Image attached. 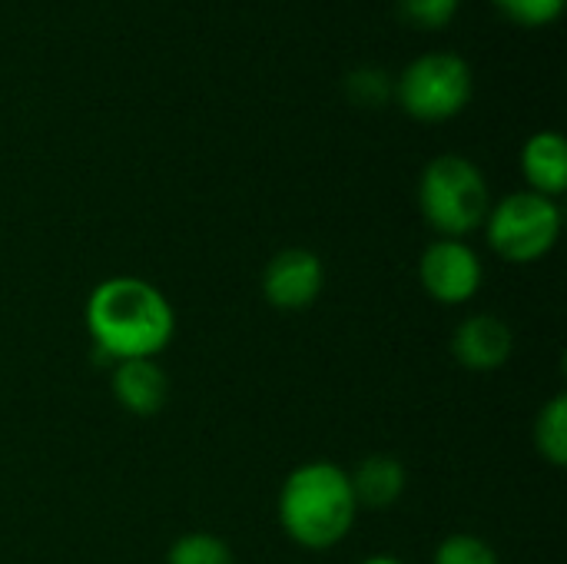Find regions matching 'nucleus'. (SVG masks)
I'll return each mask as SVG.
<instances>
[{"label":"nucleus","instance_id":"1","mask_svg":"<svg viewBox=\"0 0 567 564\" xmlns=\"http://www.w3.org/2000/svg\"><path fill=\"white\" fill-rule=\"evenodd\" d=\"M93 349L106 362L159 359L176 336V312L166 293L140 276H110L86 296L83 309Z\"/></svg>","mask_w":567,"mask_h":564},{"label":"nucleus","instance_id":"2","mask_svg":"<svg viewBox=\"0 0 567 564\" xmlns=\"http://www.w3.org/2000/svg\"><path fill=\"white\" fill-rule=\"evenodd\" d=\"M279 525L299 548L329 552L346 542L359 519L349 472L336 462H302L279 489Z\"/></svg>","mask_w":567,"mask_h":564},{"label":"nucleus","instance_id":"3","mask_svg":"<svg viewBox=\"0 0 567 564\" xmlns=\"http://www.w3.org/2000/svg\"><path fill=\"white\" fill-rule=\"evenodd\" d=\"M419 209L442 239H465L485 226L492 189L478 163L458 153H442L419 176Z\"/></svg>","mask_w":567,"mask_h":564},{"label":"nucleus","instance_id":"4","mask_svg":"<svg viewBox=\"0 0 567 564\" xmlns=\"http://www.w3.org/2000/svg\"><path fill=\"white\" fill-rule=\"evenodd\" d=\"M485 239L495 256L515 266L545 259L561 239V206L532 189H518L492 203L485 216Z\"/></svg>","mask_w":567,"mask_h":564},{"label":"nucleus","instance_id":"5","mask_svg":"<svg viewBox=\"0 0 567 564\" xmlns=\"http://www.w3.org/2000/svg\"><path fill=\"white\" fill-rule=\"evenodd\" d=\"M475 93V76L465 57L432 50L415 57L395 80L399 106L422 123H445L458 116Z\"/></svg>","mask_w":567,"mask_h":564},{"label":"nucleus","instance_id":"6","mask_svg":"<svg viewBox=\"0 0 567 564\" xmlns=\"http://www.w3.org/2000/svg\"><path fill=\"white\" fill-rule=\"evenodd\" d=\"M419 283L439 306H465L485 283V266L465 239H435L419 259Z\"/></svg>","mask_w":567,"mask_h":564},{"label":"nucleus","instance_id":"7","mask_svg":"<svg viewBox=\"0 0 567 564\" xmlns=\"http://www.w3.org/2000/svg\"><path fill=\"white\" fill-rule=\"evenodd\" d=\"M326 289V266L312 249L289 246L279 249L262 269V296L272 309L302 312Z\"/></svg>","mask_w":567,"mask_h":564},{"label":"nucleus","instance_id":"8","mask_svg":"<svg viewBox=\"0 0 567 564\" xmlns=\"http://www.w3.org/2000/svg\"><path fill=\"white\" fill-rule=\"evenodd\" d=\"M515 352L512 326L495 312H475L452 332V356L468 372H498Z\"/></svg>","mask_w":567,"mask_h":564},{"label":"nucleus","instance_id":"9","mask_svg":"<svg viewBox=\"0 0 567 564\" xmlns=\"http://www.w3.org/2000/svg\"><path fill=\"white\" fill-rule=\"evenodd\" d=\"M113 399L130 412V416H156L166 399H169V379L159 366V359H126L113 366L110 376Z\"/></svg>","mask_w":567,"mask_h":564},{"label":"nucleus","instance_id":"10","mask_svg":"<svg viewBox=\"0 0 567 564\" xmlns=\"http://www.w3.org/2000/svg\"><path fill=\"white\" fill-rule=\"evenodd\" d=\"M522 173L532 193L558 199L567 189V143L558 130H538L522 146Z\"/></svg>","mask_w":567,"mask_h":564},{"label":"nucleus","instance_id":"11","mask_svg":"<svg viewBox=\"0 0 567 564\" xmlns=\"http://www.w3.org/2000/svg\"><path fill=\"white\" fill-rule=\"evenodd\" d=\"M349 485H352V495H355L359 509L385 512L405 495L409 472H405L402 459H395V455H365L349 472Z\"/></svg>","mask_w":567,"mask_h":564},{"label":"nucleus","instance_id":"12","mask_svg":"<svg viewBox=\"0 0 567 564\" xmlns=\"http://www.w3.org/2000/svg\"><path fill=\"white\" fill-rule=\"evenodd\" d=\"M535 449L538 455L555 465L565 469L567 465V396L558 392L535 419Z\"/></svg>","mask_w":567,"mask_h":564},{"label":"nucleus","instance_id":"13","mask_svg":"<svg viewBox=\"0 0 567 564\" xmlns=\"http://www.w3.org/2000/svg\"><path fill=\"white\" fill-rule=\"evenodd\" d=\"M166 564H236V558L233 548L213 532H186L169 545Z\"/></svg>","mask_w":567,"mask_h":564},{"label":"nucleus","instance_id":"14","mask_svg":"<svg viewBox=\"0 0 567 564\" xmlns=\"http://www.w3.org/2000/svg\"><path fill=\"white\" fill-rule=\"evenodd\" d=\"M432 564H502L498 562V552L478 539V535H468V532H458V535H449L442 539V545L435 548V558Z\"/></svg>","mask_w":567,"mask_h":564},{"label":"nucleus","instance_id":"15","mask_svg":"<svg viewBox=\"0 0 567 564\" xmlns=\"http://www.w3.org/2000/svg\"><path fill=\"white\" fill-rule=\"evenodd\" d=\"M462 0H399V13L405 23L419 30H442L455 20Z\"/></svg>","mask_w":567,"mask_h":564},{"label":"nucleus","instance_id":"16","mask_svg":"<svg viewBox=\"0 0 567 564\" xmlns=\"http://www.w3.org/2000/svg\"><path fill=\"white\" fill-rule=\"evenodd\" d=\"M495 7L518 27H548L561 17L565 0H495Z\"/></svg>","mask_w":567,"mask_h":564},{"label":"nucleus","instance_id":"17","mask_svg":"<svg viewBox=\"0 0 567 564\" xmlns=\"http://www.w3.org/2000/svg\"><path fill=\"white\" fill-rule=\"evenodd\" d=\"M349 93L359 103H379V100H385L389 83H385V76L379 70H355L349 76Z\"/></svg>","mask_w":567,"mask_h":564},{"label":"nucleus","instance_id":"18","mask_svg":"<svg viewBox=\"0 0 567 564\" xmlns=\"http://www.w3.org/2000/svg\"><path fill=\"white\" fill-rule=\"evenodd\" d=\"M359 564H405L402 558H395V555H372V558H365V562Z\"/></svg>","mask_w":567,"mask_h":564}]
</instances>
